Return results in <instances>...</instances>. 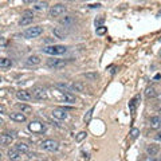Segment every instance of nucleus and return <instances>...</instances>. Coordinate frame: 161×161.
<instances>
[{"label":"nucleus","instance_id":"nucleus-3","mask_svg":"<svg viewBox=\"0 0 161 161\" xmlns=\"http://www.w3.org/2000/svg\"><path fill=\"white\" fill-rule=\"evenodd\" d=\"M46 124L40 122V121H31V122L28 124V130L32 132L35 134H42L46 132Z\"/></svg>","mask_w":161,"mask_h":161},{"label":"nucleus","instance_id":"nucleus-23","mask_svg":"<svg viewBox=\"0 0 161 161\" xmlns=\"http://www.w3.org/2000/svg\"><path fill=\"white\" fill-rule=\"evenodd\" d=\"M15 148H16V149L20 152V153H27V152L30 150V146L27 145L26 142H17Z\"/></svg>","mask_w":161,"mask_h":161},{"label":"nucleus","instance_id":"nucleus-42","mask_svg":"<svg viewBox=\"0 0 161 161\" xmlns=\"http://www.w3.org/2000/svg\"><path fill=\"white\" fill-rule=\"evenodd\" d=\"M0 159H2V153H0Z\"/></svg>","mask_w":161,"mask_h":161},{"label":"nucleus","instance_id":"nucleus-21","mask_svg":"<svg viewBox=\"0 0 161 161\" xmlns=\"http://www.w3.org/2000/svg\"><path fill=\"white\" fill-rule=\"evenodd\" d=\"M12 66V61L8 58H0V69H10Z\"/></svg>","mask_w":161,"mask_h":161},{"label":"nucleus","instance_id":"nucleus-26","mask_svg":"<svg viewBox=\"0 0 161 161\" xmlns=\"http://www.w3.org/2000/svg\"><path fill=\"white\" fill-rule=\"evenodd\" d=\"M85 78L90 79V80H97L98 78H100V75H98L97 73H86L85 74Z\"/></svg>","mask_w":161,"mask_h":161},{"label":"nucleus","instance_id":"nucleus-41","mask_svg":"<svg viewBox=\"0 0 161 161\" xmlns=\"http://www.w3.org/2000/svg\"><path fill=\"white\" fill-rule=\"evenodd\" d=\"M0 82H2V77H0Z\"/></svg>","mask_w":161,"mask_h":161},{"label":"nucleus","instance_id":"nucleus-32","mask_svg":"<svg viewBox=\"0 0 161 161\" xmlns=\"http://www.w3.org/2000/svg\"><path fill=\"white\" fill-rule=\"evenodd\" d=\"M138 134H140V130H138V129H136V128H133L132 130H130V137L133 138V140L138 136Z\"/></svg>","mask_w":161,"mask_h":161},{"label":"nucleus","instance_id":"nucleus-20","mask_svg":"<svg viewBox=\"0 0 161 161\" xmlns=\"http://www.w3.org/2000/svg\"><path fill=\"white\" fill-rule=\"evenodd\" d=\"M20 156H22V153L16 149V148H12V149L8 150V157H10V160H12V161L17 160V159L20 157Z\"/></svg>","mask_w":161,"mask_h":161},{"label":"nucleus","instance_id":"nucleus-2","mask_svg":"<svg viewBox=\"0 0 161 161\" xmlns=\"http://www.w3.org/2000/svg\"><path fill=\"white\" fill-rule=\"evenodd\" d=\"M43 52L50 54V55H63V54L67 51L66 46H62V44H52V46H47L42 48Z\"/></svg>","mask_w":161,"mask_h":161},{"label":"nucleus","instance_id":"nucleus-11","mask_svg":"<svg viewBox=\"0 0 161 161\" xmlns=\"http://www.w3.org/2000/svg\"><path fill=\"white\" fill-rule=\"evenodd\" d=\"M52 117H55L58 120H66L67 118V111L63 107H55L52 110Z\"/></svg>","mask_w":161,"mask_h":161},{"label":"nucleus","instance_id":"nucleus-7","mask_svg":"<svg viewBox=\"0 0 161 161\" xmlns=\"http://www.w3.org/2000/svg\"><path fill=\"white\" fill-rule=\"evenodd\" d=\"M66 12V6L65 4H55L54 7H51V10H50V16L51 17H58V16H62L63 13Z\"/></svg>","mask_w":161,"mask_h":161},{"label":"nucleus","instance_id":"nucleus-16","mask_svg":"<svg viewBox=\"0 0 161 161\" xmlns=\"http://www.w3.org/2000/svg\"><path fill=\"white\" fill-rule=\"evenodd\" d=\"M12 142H13V137L11 134L4 133L0 136V145H11Z\"/></svg>","mask_w":161,"mask_h":161},{"label":"nucleus","instance_id":"nucleus-4","mask_svg":"<svg viewBox=\"0 0 161 161\" xmlns=\"http://www.w3.org/2000/svg\"><path fill=\"white\" fill-rule=\"evenodd\" d=\"M43 34V27L40 26H35V27H30L27 28L24 32H23V37L27 38V39H31V38H37L39 35Z\"/></svg>","mask_w":161,"mask_h":161},{"label":"nucleus","instance_id":"nucleus-19","mask_svg":"<svg viewBox=\"0 0 161 161\" xmlns=\"http://www.w3.org/2000/svg\"><path fill=\"white\" fill-rule=\"evenodd\" d=\"M149 124H150L152 129H156V130H157V129H161V117H152Z\"/></svg>","mask_w":161,"mask_h":161},{"label":"nucleus","instance_id":"nucleus-37","mask_svg":"<svg viewBox=\"0 0 161 161\" xmlns=\"http://www.w3.org/2000/svg\"><path fill=\"white\" fill-rule=\"evenodd\" d=\"M154 138H156V140H157V141H161V132H159L157 134H156Z\"/></svg>","mask_w":161,"mask_h":161},{"label":"nucleus","instance_id":"nucleus-35","mask_svg":"<svg viewBox=\"0 0 161 161\" xmlns=\"http://www.w3.org/2000/svg\"><path fill=\"white\" fill-rule=\"evenodd\" d=\"M7 44V40L4 38H0V46H6Z\"/></svg>","mask_w":161,"mask_h":161},{"label":"nucleus","instance_id":"nucleus-25","mask_svg":"<svg viewBox=\"0 0 161 161\" xmlns=\"http://www.w3.org/2000/svg\"><path fill=\"white\" fill-rule=\"evenodd\" d=\"M145 95L146 98H153L156 97V90H154V87L153 86H148L145 89Z\"/></svg>","mask_w":161,"mask_h":161},{"label":"nucleus","instance_id":"nucleus-1","mask_svg":"<svg viewBox=\"0 0 161 161\" xmlns=\"http://www.w3.org/2000/svg\"><path fill=\"white\" fill-rule=\"evenodd\" d=\"M52 97L58 100L59 102H69V104H74L75 101H77V98H75L73 94L70 91H63V90H59V89L54 87L52 90Z\"/></svg>","mask_w":161,"mask_h":161},{"label":"nucleus","instance_id":"nucleus-15","mask_svg":"<svg viewBox=\"0 0 161 161\" xmlns=\"http://www.w3.org/2000/svg\"><path fill=\"white\" fill-rule=\"evenodd\" d=\"M40 62H42L40 56H38V55H30V56L26 59V65H27V66H37V65L40 63Z\"/></svg>","mask_w":161,"mask_h":161},{"label":"nucleus","instance_id":"nucleus-13","mask_svg":"<svg viewBox=\"0 0 161 161\" xmlns=\"http://www.w3.org/2000/svg\"><path fill=\"white\" fill-rule=\"evenodd\" d=\"M16 97H17V100H20V101H31L32 100V94H31L30 91H27V90L16 91Z\"/></svg>","mask_w":161,"mask_h":161},{"label":"nucleus","instance_id":"nucleus-33","mask_svg":"<svg viewBox=\"0 0 161 161\" xmlns=\"http://www.w3.org/2000/svg\"><path fill=\"white\" fill-rule=\"evenodd\" d=\"M141 161H160L157 159H154V157H152V156H146V157H144Z\"/></svg>","mask_w":161,"mask_h":161},{"label":"nucleus","instance_id":"nucleus-36","mask_svg":"<svg viewBox=\"0 0 161 161\" xmlns=\"http://www.w3.org/2000/svg\"><path fill=\"white\" fill-rule=\"evenodd\" d=\"M7 109H6V106L4 105H0V113H6Z\"/></svg>","mask_w":161,"mask_h":161},{"label":"nucleus","instance_id":"nucleus-29","mask_svg":"<svg viewBox=\"0 0 161 161\" xmlns=\"http://www.w3.org/2000/svg\"><path fill=\"white\" fill-rule=\"evenodd\" d=\"M93 111H94V107H91V109H90V110H89V111H87V113H86V114H85V117H83V121H85V122H89V121H90V120H91Z\"/></svg>","mask_w":161,"mask_h":161},{"label":"nucleus","instance_id":"nucleus-28","mask_svg":"<svg viewBox=\"0 0 161 161\" xmlns=\"http://www.w3.org/2000/svg\"><path fill=\"white\" fill-rule=\"evenodd\" d=\"M86 136H87V133H86V132H79V133L77 134V137H75V141H77V142H80L82 140H85V138H86Z\"/></svg>","mask_w":161,"mask_h":161},{"label":"nucleus","instance_id":"nucleus-5","mask_svg":"<svg viewBox=\"0 0 161 161\" xmlns=\"http://www.w3.org/2000/svg\"><path fill=\"white\" fill-rule=\"evenodd\" d=\"M40 148H42L43 150H47V152H55V150H58V148H59V142L48 138V140H44V141L40 142Z\"/></svg>","mask_w":161,"mask_h":161},{"label":"nucleus","instance_id":"nucleus-18","mask_svg":"<svg viewBox=\"0 0 161 161\" xmlns=\"http://www.w3.org/2000/svg\"><path fill=\"white\" fill-rule=\"evenodd\" d=\"M10 118L16 122H24L26 121V114L23 113H10Z\"/></svg>","mask_w":161,"mask_h":161},{"label":"nucleus","instance_id":"nucleus-9","mask_svg":"<svg viewBox=\"0 0 161 161\" xmlns=\"http://www.w3.org/2000/svg\"><path fill=\"white\" fill-rule=\"evenodd\" d=\"M47 66L50 69H62V67L66 66V61L62 59H48L47 61Z\"/></svg>","mask_w":161,"mask_h":161},{"label":"nucleus","instance_id":"nucleus-40","mask_svg":"<svg viewBox=\"0 0 161 161\" xmlns=\"http://www.w3.org/2000/svg\"><path fill=\"white\" fill-rule=\"evenodd\" d=\"M159 113H160V114H161V109H160V111H159Z\"/></svg>","mask_w":161,"mask_h":161},{"label":"nucleus","instance_id":"nucleus-31","mask_svg":"<svg viewBox=\"0 0 161 161\" xmlns=\"http://www.w3.org/2000/svg\"><path fill=\"white\" fill-rule=\"evenodd\" d=\"M106 31H107L106 27H104V26H102V27H98V28H97V35H105Z\"/></svg>","mask_w":161,"mask_h":161},{"label":"nucleus","instance_id":"nucleus-22","mask_svg":"<svg viewBox=\"0 0 161 161\" xmlns=\"http://www.w3.org/2000/svg\"><path fill=\"white\" fill-rule=\"evenodd\" d=\"M47 6H48L47 2H35L32 8L34 10H37V11H42V10H46Z\"/></svg>","mask_w":161,"mask_h":161},{"label":"nucleus","instance_id":"nucleus-8","mask_svg":"<svg viewBox=\"0 0 161 161\" xmlns=\"http://www.w3.org/2000/svg\"><path fill=\"white\" fill-rule=\"evenodd\" d=\"M32 20H34V13H32V11H24L23 16H22V19L19 20V24L20 26H28V24L32 23Z\"/></svg>","mask_w":161,"mask_h":161},{"label":"nucleus","instance_id":"nucleus-39","mask_svg":"<svg viewBox=\"0 0 161 161\" xmlns=\"http://www.w3.org/2000/svg\"><path fill=\"white\" fill-rule=\"evenodd\" d=\"M2 124H3V120H2V118H0V125H2Z\"/></svg>","mask_w":161,"mask_h":161},{"label":"nucleus","instance_id":"nucleus-24","mask_svg":"<svg viewBox=\"0 0 161 161\" xmlns=\"http://www.w3.org/2000/svg\"><path fill=\"white\" fill-rule=\"evenodd\" d=\"M137 101H140V95H136L130 102H129V107H130V111H132L133 115H134V113H136V106H137V104H138Z\"/></svg>","mask_w":161,"mask_h":161},{"label":"nucleus","instance_id":"nucleus-12","mask_svg":"<svg viewBox=\"0 0 161 161\" xmlns=\"http://www.w3.org/2000/svg\"><path fill=\"white\" fill-rule=\"evenodd\" d=\"M70 91H78V93H86V86L82 82H74L69 85Z\"/></svg>","mask_w":161,"mask_h":161},{"label":"nucleus","instance_id":"nucleus-38","mask_svg":"<svg viewBox=\"0 0 161 161\" xmlns=\"http://www.w3.org/2000/svg\"><path fill=\"white\" fill-rule=\"evenodd\" d=\"M160 78H161V75H160V74H157V75H156V77H154V80H159Z\"/></svg>","mask_w":161,"mask_h":161},{"label":"nucleus","instance_id":"nucleus-10","mask_svg":"<svg viewBox=\"0 0 161 161\" xmlns=\"http://www.w3.org/2000/svg\"><path fill=\"white\" fill-rule=\"evenodd\" d=\"M52 34L55 35V38H58V39H65L67 35H69V31H67L65 27H55V28L52 30Z\"/></svg>","mask_w":161,"mask_h":161},{"label":"nucleus","instance_id":"nucleus-14","mask_svg":"<svg viewBox=\"0 0 161 161\" xmlns=\"http://www.w3.org/2000/svg\"><path fill=\"white\" fill-rule=\"evenodd\" d=\"M59 23L65 27V28H69V27H71L74 23H75V19L71 15H67L65 17H62V19L59 20Z\"/></svg>","mask_w":161,"mask_h":161},{"label":"nucleus","instance_id":"nucleus-17","mask_svg":"<svg viewBox=\"0 0 161 161\" xmlns=\"http://www.w3.org/2000/svg\"><path fill=\"white\" fill-rule=\"evenodd\" d=\"M160 152V146L159 145H154V144H150V145H148L146 146V153H148V156H156Z\"/></svg>","mask_w":161,"mask_h":161},{"label":"nucleus","instance_id":"nucleus-34","mask_svg":"<svg viewBox=\"0 0 161 161\" xmlns=\"http://www.w3.org/2000/svg\"><path fill=\"white\" fill-rule=\"evenodd\" d=\"M89 7H90V8H100L101 4L100 3H94V4H89Z\"/></svg>","mask_w":161,"mask_h":161},{"label":"nucleus","instance_id":"nucleus-27","mask_svg":"<svg viewBox=\"0 0 161 161\" xmlns=\"http://www.w3.org/2000/svg\"><path fill=\"white\" fill-rule=\"evenodd\" d=\"M17 107L22 110V113H31V107L27 106V105H23V104H19Z\"/></svg>","mask_w":161,"mask_h":161},{"label":"nucleus","instance_id":"nucleus-30","mask_svg":"<svg viewBox=\"0 0 161 161\" xmlns=\"http://www.w3.org/2000/svg\"><path fill=\"white\" fill-rule=\"evenodd\" d=\"M104 22H105V17L104 16H100V17H97L94 23H95V27L98 28V27H102V23H104Z\"/></svg>","mask_w":161,"mask_h":161},{"label":"nucleus","instance_id":"nucleus-43","mask_svg":"<svg viewBox=\"0 0 161 161\" xmlns=\"http://www.w3.org/2000/svg\"><path fill=\"white\" fill-rule=\"evenodd\" d=\"M160 161H161V156H160Z\"/></svg>","mask_w":161,"mask_h":161},{"label":"nucleus","instance_id":"nucleus-6","mask_svg":"<svg viewBox=\"0 0 161 161\" xmlns=\"http://www.w3.org/2000/svg\"><path fill=\"white\" fill-rule=\"evenodd\" d=\"M31 94H32V98H35V100H46L47 98V90L43 86H35L31 90Z\"/></svg>","mask_w":161,"mask_h":161}]
</instances>
